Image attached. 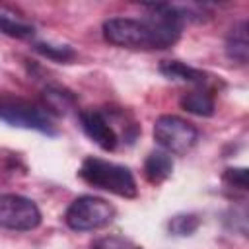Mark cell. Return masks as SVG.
I'll return each instance as SVG.
<instances>
[{"instance_id": "3", "label": "cell", "mask_w": 249, "mask_h": 249, "mask_svg": "<svg viewBox=\"0 0 249 249\" xmlns=\"http://www.w3.org/2000/svg\"><path fill=\"white\" fill-rule=\"evenodd\" d=\"M0 121L10 126L37 130V132H43L49 136L56 134V126H54L53 119L49 117V113L43 107L27 101L23 97L2 95L0 97Z\"/></svg>"}, {"instance_id": "8", "label": "cell", "mask_w": 249, "mask_h": 249, "mask_svg": "<svg viewBox=\"0 0 249 249\" xmlns=\"http://www.w3.org/2000/svg\"><path fill=\"white\" fill-rule=\"evenodd\" d=\"M226 54L230 60L237 64H245L249 58V37H247V21H239L233 25L226 37Z\"/></svg>"}, {"instance_id": "15", "label": "cell", "mask_w": 249, "mask_h": 249, "mask_svg": "<svg viewBox=\"0 0 249 249\" xmlns=\"http://www.w3.org/2000/svg\"><path fill=\"white\" fill-rule=\"evenodd\" d=\"M91 249H142L132 239L123 235H105L91 243Z\"/></svg>"}, {"instance_id": "7", "label": "cell", "mask_w": 249, "mask_h": 249, "mask_svg": "<svg viewBox=\"0 0 249 249\" xmlns=\"http://www.w3.org/2000/svg\"><path fill=\"white\" fill-rule=\"evenodd\" d=\"M80 124L89 140H93L101 150L113 152L119 144V134L111 121L97 109H86L80 113Z\"/></svg>"}, {"instance_id": "5", "label": "cell", "mask_w": 249, "mask_h": 249, "mask_svg": "<svg viewBox=\"0 0 249 249\" xmlns=\"http://www.w3.org/2000/svg\"><path fill=\"white\" fill-rule=\"evenodd\" d=\"M154 140L167 154H187L198 140V130L187 119L161 115L154 124Z\"/></svg>"}, {"instance_id": "4", "label": "cell", "mask_w": 249, "mask_h": 249, "mask_svg": "<svg viewBox=\"0 0 249 249\" xmlns=\"http://www.w3.org/2000/svg\"><path fill=\"white\" fill-rule=\"evenodd\" d=\"M115 214H117V210L109 200L91 196V195H84L70 202V206L64 214V220H66L68 228L74 231H93V230H101V228L109 226L113 222Z\"/></svg>"}, {"instance_id": "11", "label": "cell", "mask_w": 249, "mask_h": 249, "mask_svg": "<svg viewBox=\"0 0 249 249\" xmlns=\"http://www.w3.org/2000/svg\"><path fill=\"white\" fill-rule=\"evenodd\" d=\"M179 105L198 117H210L214 115V95L210 89L202 88V89H193L189 93H185L179 99Z\"/></svg>"}, {"instance_id": "10", "label": "cell", "mask_w": 249, "mask_h": 249, "mask_svg": "<svg viewBox=\"0 0 249 249\" xmlns=\"http://www.w3.org/2000/svg\"><path fill=\"white\" fill-rule=\"evenodd\" d=\"M160 72L167 78V80H175V82H185V84H196L202 86L206 82V74L198 68H193L181 60H163L160 64Z\"/></svg>"}, {"instance_id": "13", "label": "cell", "mask_w": 249, "mask_h": 249, "mask_svg": "<svg viewBox=\"0 0 249 249\" xmlns=\"http://www.w3.org/2000/svg\"><path fill=\"white\" fill-rule=\"evenodd\" d=\"M167 226L173 235H191L200 226V218L196 214H177L169 220Z\"/></svg>"}, {"instance_id": "17", "label": "cell", "mask_w": 249, "mask_h": 249, "mask_svg": "<svg viewBox=\"0 0 249 249\" xmlns=\"http://www.w3.org/2000/svg\"><path fill=\"white\" fill-rule=\"evenodd\" d=\"M224 181L231 187H237L241 191L247 189V169L245 167H230L224 173Z\"/></svg>"}, {"instance_id": "6", "label": "cell", "mask_w": 249, "mask_h": 249, "mask_svg": "<svg viewBox=\"0 0 249 249\" xmlns=\"http://www.w3.org/2000/svg\"><path fill=\"white\" fill-rule=\"evenodd\" d=\"M41 224L39 206L21 195H0V228L14 231H29Z\"/></svg>"}, {"instance_id": "1", "label": "cell", "mask_w": 249, "mask_h": 249, "mask_svg": "<svg viewBox=\"0 0 249 249\" xmlns=\"http://www.w3.org/2000/svg\"><path fill=\"white\" fill-rule=\"evenodd\" d=\"M148 16L134 18H109L103 21V37L111 45L124 49H167L181 37L185 12L169 4H148Z\"/></svg>"}, {"instance_id": "12", "label": "cell", "mask_w": 249, "mask_h": 249, "mask_svg": "<svg viewBox=\"0 0 249 249\" xmlns=\"http://www.w3.org/2000/svg\"><path fill=\"white\" fill-rule=\"evenodd\" d=\"M0 31L10 37H16V39H29L35 33L33 25H29L21 19H16L10 14H0Z\"/></svg>"}, {"instance_id": "9", "label": "cell", "mask_w": 249, "mask_h": 249, "mask_svg": "<svg viewBox=\"0 0 249 249\" xmlns=\"http://www.w3.org/2000/svg\"><path fill=\"white\" fill-rule=\"evenodd\" d=\"M173 171V160H171V154L163 152V150H154L148 154L146 161H144V177L158 185V183H163Z\"/></svg>"}, {"instance_id": "2", "label": "cell", "mask_w": 249, "mask_h": 249, "mask_svg": "<svg viewBox=\"0 0 249 249\" xmlns=\"http://www.w3.org/2000/svg\"><path fill=\"white\" fill-rule=\"evenodd\" d=\"M78 175L88 185L109 191L117 196L134 198L138 195V187H136V179H134L132 171L121 163H113V161L91 156L82 161Z\"/></svg>"}, {"instance_id": "14", "label": "cell", "mask_w": 249, "mask_h": 249, "mask_svg": "<svg viewBox=\"0 0 249 249\" xmlns=\"http://www.w3.org/2000/svg\"><path fill=\"white\" fill-rule=\"evenodd\" d=\"M35 51L51 60H56V62H68L76 54L68 45H49V43H37Z\"/></svg>"}, {"instance_id": "16", "label": "cell", "mask_w": 249, "mask_h": 249, "mask_svg": "<svg viewBox=\"0 0 249 249\" xmlns=\"http://www.w3.org/2000/svg\"><path fill=\"white\" fill-rule=\"evenodd\" d=\"M45 97L49 101V107L54 109L56 113H66L68 105H72V95L66 93V91H60V89H49L45 91Z\"/></svg>"}]
</instances>
